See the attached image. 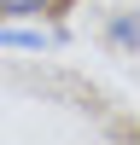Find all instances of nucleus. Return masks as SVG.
Masks as SVG:
<instances>
[{
  "instance_id": "obj_1",
  "label": "nucleus",
  "mask_w": 140,
  "mask_h": 145,
  "mask_svg": "<svg viewBox=\"0 0 140 145\" xmlns=\"http://www.w3.org/2000/svg\"><path fill=\"white\" fill-rule=\"evenodd\" d=\"M64 41V29H35V23H0V46H18V52H41V46Z\"/></svg>"
},
{
  "instance_id": "obj_2",
  "label": "nucleus",
  "mask_w": 140,
  "mask_h": 145,
  "mask_svg": "<svg viewBox=\"0 0 140 145\" xmlns=\"http://www.w3.org/2000/svg\"><path fill=\"white\" fill-rule=\"evenodd\" d=\"M105 46H117V52H140V6H134V12H117V18L105 23Z\"/></svg>"
},
{
  "instance_id": "obj_3",
  "label": "nucleus",
  "mask_w": 140,
  "mask_h": 145,
  "mask_svg": "<svg viewBox=\"0 0 140 145\" xmlns=\"http://www.w3.org/2000/svg\"><path fill=\"white\" fill-rule=\"evenodd\" d=\"M64 0H0V23H35V18H53Z\"/></svg>"
}]
</instances>
